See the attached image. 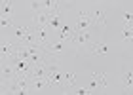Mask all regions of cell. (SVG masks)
Returning <instances> with one entry per match:
<instances>
[{"instance_id":"obj_5","label":"cell","mask_w":133,"mask_h":95,"mask_svg":"<svg viewBox=\"0 0 133 95\" xmlns=\"http://www.w3.org/2000/svg\"><path fill=\"white\" fill-rule=\"evenodd\" d=\"M34 31V36H36V42L46 46L48 44V27H32Z\"/></svg>"},{"instance_id":"obj_12","label":"cell","mask_w":133,"mask_h":95,"mask_svg":"<svg viewBox=\"0 0 133 95\" xmlns=\"http://www.w3.org/2000/svg\"><path fill=\"white\" fill-rule=\"evenodd\" d=\"M14 15V10H11L10 4H2V17H11Z\"/></svg>"},{"instance_id":"obj_7","label":"cell","mask_w":133,"mask_h":95,"mask_svg":"<svg viewBox=\"0 0 133 95\" xmlns=\"http://www.w3.org/2000/svg\"><path fill=\"white\" fill-rule=\"evenodd\" d=\"M89 50H91V53H97V55H107L108 46L107 44H99V42H91L89 44Z\"/></svg>"},{"instance_id":"obj_2","label":"cell","mask_w":133,"mask_h":95,"mask_svg":"<svg viewBox=\"0 0 133 95\" xmlns=\"http://www.w3.org/2000/svg\"><path fill=\"white\" fill-rule=\"evenodd\" d=\"M31 87H32V91L36 93H42V91H46V90H50V82H48V78H32L31 80Z\"/></svg>"},{"instance_id":"obj_6","label":"cell","mask_w":133,"mask_h":95,"mask_svg":"<svg viewBox=\"0 0 133 95\" xmlns=\"http://www.w3.org/2000/svg\"><path fill=\"white\" fill-rule=\"evenodd\" d=\"M44 48L51 53V55H57V53H65V44H63V40H59V42H48Z\"/></svg>"},{"instance_id":"obj_14","label":"cell","mask_w":133,"mask_h":95,"mask_svg":"<svg viewBox=\"0 0 133 95\" xmlns=\"http://www.w3.org/2000/svg\"><path fill=\"white\" fill-rule=\"evenodd\" d=\"M76 95H86V93H93L89 87H76V91H74Z\"/></svg>"},{"instance_id":"obj_15","label":"cell","mask_w":133,"mask_h":95,"mask_svg":"<svg viewBox=\"0 0 133 95\" xmlns=\"http://www.w3.org/2000/svg\"><path fill=\"white\" fill-rule=\"evenodd\" d=\"M124 17H125V25L133 23V13H131V11H125V13H124Z\"/></svg>"},{"instance_id":"obj_10","label":"cell","mask_w":133,"mask_h":95,"mask_svg":"<svg viewBox=\"0 0 133 95\" xmlns=\"http://www.w3.org/2000/svg\"><path fill=\"white\" fill-rule=\"evenodd\" d=\"M105 76H107L105 72H93V74H91V78L97 82L101 87H107V78H105Z\"/></svg>"},{"instance_id":"obj_9","label":"cell","mask_w":133,"mask_h":95,"mask_svg":"<svg viewBox=\"0 0 133 95\" xmlns=\"http://www.w3.org/2000/svg\"><path fill=\"white\" fill-rule=\"evenodd\" d=\"M59 40H66V38H70V34H72V27L70 25H66V23H63V27L59 29Z\"/></svg>"},{"instance_id":"obj_8","label":"cell","mask_w":133,"mask_h":95,"mask_svg":"<svg viewBox=\"0 0 133 95\" xmlns=\"http://www.w3.org/2000/svg\"><path fill=\"white\" fill-rule=\"evenodd\" d=\"M122 80H124V90L125 91H133V70H125Z\"/></svg>"},{"instance_id":"obj_1","label":"cell","mask_w":133,"mask_h":95,"mask_svg":"<svg viewBox=\"0 0 133 95\" xmlns=\"http://www.w3.org/2000/svg\"><path fill=\"white\" fill-rule=\"evenodd\" d=\"M91 25H95V23L91 19L89 10H80V11H78V17H76V23L72 25V34H76L80 31H88ZM72 34H70V36H72Z\"/></svg>"},{"instance_id":"obj_16","label":"cell","mask_w":133,"mask_h":95,"mask_svg":"<svg viewBox=\"0 0 133 95\" xmlns=\"http://www.w3.org/2000/svg\"><path fill=\"white\" fill-rule=\"evenodd\" d=\"M88 87H89V90H97V87H101V86H99L97 82H95V80L91 78V80H89V84H88Z\"/></svg>"},{"instance_id":"obj_11","label":"cell","mask_w":133,"mask_h":95,"mask_svg":"<svg viewBox=\"0 0 133 95\" xmlns=\"http://www.w3.org/2000/svg\"><path fill=\"white\" fill-rule=\"evenodd\" d=\"M65 84L70 86V87H76V84H78L76 74H74V72H65Z\"/></svg>"},{"instance_id":"obj_13","label":"cell","mask_w":133,"mask_h":95,"mask_svg":"<svg viewBox=\"0 0 133 95\" xmlns=\"http://www.w3.org/2000/svg\"><path fill=\"white\" fill-rule=\"evenodd\" d=\"M15 23H14V19L11 17H2V29L6 31V29H10V27H14Z\"/></svg>"},{"instance_id":"obj_3","label":"cell","mask_w":133,"mask_h":95,"mask_svg":"<svg viewBox=\"0 0 133 95\" xmlns=\"http://www.w3.org/2000/svg\"><path fill=\"white\" fill-rule=\"evenodd\" d=\"M48 21H50V13L44 10L32 15V27H48Z\"/></svg>"},{"instance_id":"obj_17","label":"cell","mask_w":133,"mask_h":95,"mask_svg":"<svg viewBox=\"0 0 133 95\" xmlns=\"http://www.w3.org/2000/svg\"><path fill=\"white\" fill-rule=\"evenodd\" d=\"M93 2H97V0H93Z\"/></svg>"},{"instance_id":"obj_4","label":"cell","mask_w":133,"mask_h":95,"mask_svg":"<svg viewBox=\"0 0 133 95\" xmlns=\"http://www.w3.org/2000/svg\"><path fill=\"white\" fill-rule=\"evenodd\" d=\"M89 13H91V19L95 25L99 27H105L107 25V17H105V11H103L101 8H95V10H89Z\"/></svg>"}]
</instances>
